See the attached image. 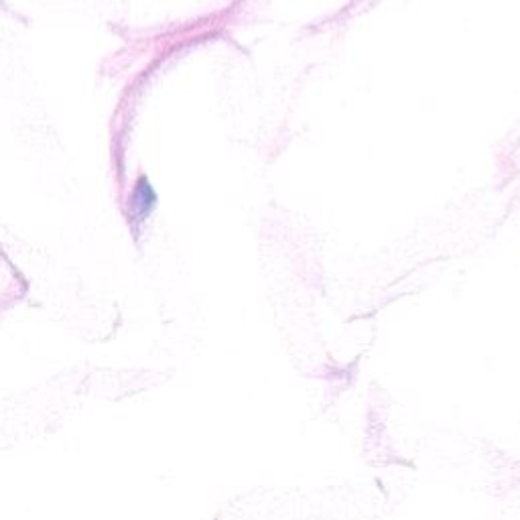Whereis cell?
I'll return each mask as SVG.
<instances>
[{"label": "cell", "instance_id": "cell-1", "mask_svg": "<svg viewBox=\"0 0 520 520\" xmlns=\"http://www.w3.org/2000/svg\"><path fill=\"white\" fill-rule=\"evenodd\" d=\"M155 202H157L155 191L151 189L149 181L145 177H141L139 183H137V189L133 193V202H130V208H133L135 220L143 222L151 214V210L155 208Z\"/></svg>", "mask_w": 520, "mask_h": 520}]
</instances>
